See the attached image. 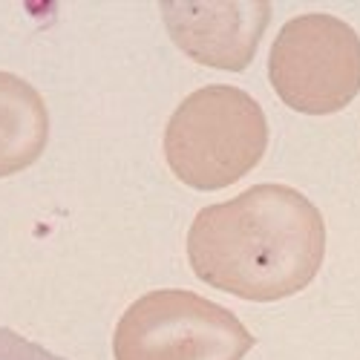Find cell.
Listing matches in <instances>:
<instances>
[{"label":"cell","mask_w":360,"mask_h":360,"mask_svg":"<svg viewBox=\"0 0 360 360\" xmlns=\"http://www.w3.org/2000/svg\"><path fill=\"white\" fill-rule=\"evenodd\" d=\"M326 257L317 205L288 185H254L202 207L188 231L193 274L251 303H274L311 285Z\"/></svg>","instance_id":"cell-1"},{"label":"cell","mask_w":360,"mask_h":360,"mask_svg":"<svg viewBox=\"0 0 360 360\" xmlns=\"http://www.w3.org/2000/svg\"><path fill=\"white\" fill-rule=\"evenodd\" d=\"M170 41L196 64L243 72L271 20L268 0H165L159 6Z\"/></svg>","instance_id":"cell-5"},{"label":"cell","mask_w":360,"mask_h":360,"mask_svg":"<svg viewBox=\"0 0 360 360\" xmlns=\"http://www.w3.org/2000/svg\"><path fill=\"white\" fill-rule=\"evenodd\" d=\"M268 81L297 112H340L360 93V35L335 15L291 18L268 55Z\"/></svg>","instance_id":"cell-4"},{"label":"cell","mask_w":360,"mask_h":360,"mask_svg":"<svg viewBox=\"0 0 360 360\" xmlns=\"http://www.w3.org/2000/svg\"><path fill=\"white\" fill-rule=\"evenodd\" d=\"M0 360H67V357L20 338L6 326H0Z\"/></svg>","instance_id":"cell-7"},{"label":"cell","mask_w":360,"mask_h":360,"mask_svg":"<svg viewBox=\"0 0 360 360\" xmlns=\"http://www.w3.org/2000/svg\"><path fill=\"white\" fill-rule=\"evenodd\" d=\"M49 141V112L38 89L0 72V179L32 167Z\"/></svg>","instance_id":"cell-6"},{"label":"cell","mask_w":360,"mask_h":360,"mask_svg":"<svg viewBox=\"0 0 360 360\" xmlns=\"http://www.w3.org/2000/svg\"><path fill=\"white\" fill-rule=\"evenodd\" d=\"M268 150V118L245 89L214 84L191 93L165 127V159L179 182L219 191L251 173Z\"/></svg>","instance_id":"cell-2"},{"label":"cell","mask_w":360,"mask_h":360,"mask_svg":"<svg viewBox=\"0 0 360 360\" xmlns=\"http://www.w3.org/2000/svg\"><path fill=\"white\" fill-rule=\"evenodd\" d=\"M257 338L233 311L182 288L127 306L112 332L115 360H243Z\"/></svg>","instance_id":"cell-3"}]
</instances>
